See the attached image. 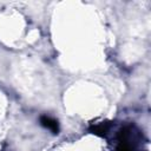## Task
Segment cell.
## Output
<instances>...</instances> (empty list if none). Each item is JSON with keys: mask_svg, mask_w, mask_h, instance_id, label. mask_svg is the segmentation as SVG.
I'll list each match as a JSON object with an SVG mask.
<instances>
[{"mask_svg": "<svg viewBox=\"0 0 151 151\" xmlns=\"http://www.w3.org/2000/svg\"><path fill=\"white\" fill-rule=\"evenodd\" d=\"M40 123L42 126H45L46 129L51 130L53 133H58L59 132V124L55 119L47 117V116H41L40 117Z\"/></svg>", "mask_w": 151, "mask_h": 151, "instance_id": "obj_1", "label": "cell"}, {"mask_svg": "<svg viewBox=\"0 0 151 151\" xmlns=\"http://www.w3.org/2000/svg\"><path fill=\"white\" fill-rule=\"evenodd\" d=\"M109 126H110V125H109L107 123H100V124H98V125H96V126H92V127L90 129V131H91L92 133L97 134V136H104V134L107 132Z\"/></svg>", "mask_w": 151, "mask_h": 151, "instance_id": "obj_2", "label": "cell"}]
</instances>
